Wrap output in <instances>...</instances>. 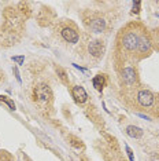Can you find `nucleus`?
I'll return each mask as SVG.
<instances>
[{"instance_id":"f257e3e1","label":"nucleus","mask_w":159,"mask_h":161,"mask_svg":"<svg viewBox=\"0 0 159 161\" xmlns=\"http://www.w3.org/2000/svg\"><path fill=\"white\" fill-rule=\"evenodd\" d=\"M137 101H139V103L141 106L149 107V106H152L154 102H155V96L148 89H140L139 94H137Z\"/></svg>"},{"instance_id":"f03ea898","label":"nucleus","mask_w":159,"mask_h":161,"mask_svg":"<svg viewBox=\"0 0 159 161\" xmlns=\"http://www.w3.org/2000/svg\"><path fill=\"white\" fill-rule=\"evenodd\" d=\"M122 45L129 51H133L139 45V36L135 32H128L122 39Z\"/></svg>"},{"instance_id":"7ed1b4c3","label":"nucleus","mask_w":159,"mask_h":161,"mask_svg":"<svg viewBox=\"0 0 159 161\" xmlns=\"http://www.w3.org/2000/svg\"><path fill=\"white\" fill-rule=\"evenodd\" d=\"M106 45L102 40H92L91 43L88 44V51L92 57L95 58H100L103 54H104Z\"/></svg>"},{"instance_id":"20e7f679","label":"nucleus","mask_w":159,"mask_h":161,"mask_svg":"<svg viewBox=\"0 0 159 161\" xmlns=\"http://www.w3.org/2000/svg\"><path fill=\"white\" fill-rule=\"evenodd\" d=\"M50 98H51V91L47 86L40 84L34 88V99L40 101V102H47Z\"/></svg>"},{"instance_id":"39448f33","label":"nucleus","mask_w":159,"mask_h":161,"mask_svg":"<svg viewBox=\"0 0 159 161\" xmlns=\"http://www.w3.org/2000/svg\"><path fill=\"white\" fill-rule=\"evenodd\" d=\"M61 34L64 40L67 41V43H71V44H75V43H78V40H80V36H78V33L73 29V28H67V26L63 28Z\"/></svg>"},{"instance_id":"423d86ee","label":"nucleus","mask_w":159,"mask_h":161,"mask_svg":"<svg viewBox=\"0 0 159 161\" xmlns=\"http://www.w3.org/2000/svg\"><path fill=\"white\" fill-rule=\"evenodd\" d=\"M71 94H73V98L75 99L77 103H84V102H87V99H88V94H87L84 87H81V86L73 87Z\"/></svg>"},{"instance_id":"0eeeda50","label":"nucleus","mask_w":159,"mask_h":161,"mask_svg":"<svg viewBox=\"0 0 159 161\" xmlns=\"http://www.w3.org/2000/svg\"><path fill=\"white\" fill-rule=\"evenodd\" d=\"M122 79L128 86H133L136 83V70L133 68H130V66L125 68L122 70Z\"/></svg>"},{"instance_id":"6e6552de","label":"nucleus","mask_w":159,"mask_h":161,"mask_svg":"<svg viewBox=\"0 0 159 161\" xmlns=\"http://www.w3.org/2000/svg\"><path fill=\"white\" fill-rule=\"evenodd\" d=\"M89 28H91V31L95 32V33H102L106 28V21L103 19V18H96V19H93L91 24H89Z\"/></svg>"},{"instance_id":"1a4fd4ad","label":"nucleus","mask_w":159,"mask_h":161,"mask_svg":"<svg viewBox=\"0 0 159 161\" xmlns=\"http://www.w3.org/2000/svg\"><path fill=\"white\" fill-rule=\"evenodd\" d=\"M149 48H151V40H149L147 36H140L137 50H139L140 52H148Z\"/></svg>"},{"instance_id":"9d476101","label":"nucleus","mask_w":159,"mask_h":161,"mask_svg":"<svg viewBox=\"0 0 159 161\" xmlns=\"http://www.w3.org/2000/svg\"><path fill=\"white\" fill-rule=\"evenodd\" d=\"M126 134H128L130 138L139 139V138L143 136L144 131H143L140 127H136V125H128V127H126Z\"/></svg>"},{"instance_id":"9b49d317","label":"nucleus","mask_w":159,"mask_h":161,"mask_svg":"<svg viewBox=\"0 0 159 161\" xmlns=\"http://www.w3.org/2000/svg\"><path fill=\"white\" fill-rule=\"evenodd\" d=\"M92 84H93V87H95L98 91H102L103 86H104V77H103L102 75L95 76V77L92 79Z\"/></svg>"},{"instance_id":"f8f14e48","label":"nucleus","mask_w":159,"mask_h":161,"mask_svg":"<svg viewBox=\"0 0 159 161\" xmlns=\"http://www.w3.org/2000/svg\"><path fill=\"white\" fill-rule=\"evenodd\" d=\"M0 102H4L6 105H8V107H10L11 110H15V103H14L10 98H7V96H4V95H0Z\"/></svg>"},{"instance_id":"ddd939ff","label":"nucleus","mask_w":159,"mask_h":161,"mask_svg":"<svg viewBox=\"0 0 159 161\" xmlns=\"http://www.w3.org/2000/svg\"><path fill=\"white\" fill-rule=\"evenodd\" d=\"M140 7H141V1H133V14H139L140 13Z\"/></svg>"},{"instance_id":"4468645a","label":"nucleus","mask_w":159,"mask_h":161,"mask_svg":"<svg viewBox=\"0 0 159 161\" xmlns=\"http://www.w3.org/2000/svg\"><path fill=\"white\" fill-rule=\"evenodd\" d=\"M125 150H126V154H128L129 160H130V161H135V156H133V151H132V149L129 148L128 145H125Z\"/></svg>"},{"instance_id":"2eb2a0df","label":"nucleus","mask_w":159,"mask_h":161,"mask_svg":"<svg viewBox=\"0 0 159 161\" xmlns=\"http://www.w3.org/2000/svg\"><path fill=\"white\" fill-rule=\"evenodd\" d=\"M13 59L14 62H18V65H24V62H25V57L24 55H21V57H13Z\"/></svg>"},{"instance_id":"dca6fc26","label":"nucleus","mask_w":159,"mask_h":161,"mask_svg":"<svg viewBox=\"0 0 159 161\" xmlns=\"http://www.w3.org/2000/svg\"><path fill=\"white\" fill-rule=\"evenodd\" d=\"M56 72H58V75L61 76V79L63 80V81H66V73H64V70H63V69L58 68V69H56Z\"/></svg>"},{"instance_id":"f3484780","label":"nucleus","mask_w":159,"mask_h":161,"mask_svg":"<svg viewBox=\"0 0 159 161\" xmlns=\"http://www.w3.org/2000/svg\"><path fill=\"white\" fill-rule=\"evenodd\" d=\"M14 75H15V79H17L18 83H22V79H21L19 72H18V68H14Z\"/></svg>"},{"instance_id":"a211bd4d","label":"nucleus","mask_w":159,"mask_h":161,"mask_svg":"<svg viewBox=\"0 0 159 161\" xmlns=\"http://www.w3.org/2000/svg\"><path fill=\"white\" fill-rule=\"evenodd\" d=\"M139 116H140V117H143V119H146V120H149V117H147L146 114H139Z\"/></svg>"}]
</instances>
